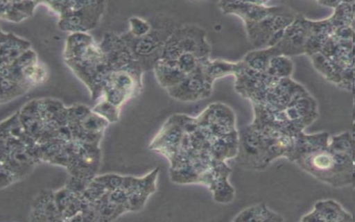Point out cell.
<instances>
[{
	"label": "cell",
	"mask_w": 355,
	"mask_h": 222,
	"mask_svg": "<svg viewBox=\"0 0 355 222\" xmlns=\"http://www.w3.org/2000/svg\"><path fill=\"white\" fill-rule=\"evenodd\" d=\"M271 58V50L266 48L248 53L242 61L248 67L266 73Z\"/></svg>",
	"instance_id": "cell-5"
},
{
	"label": "cell",
	"mask_w": 355,
	"mask_h": 222,
	"mask_svg": "<svg viewBox=\"0 0 355 222\" xmlns=\"http://www.w3.org/2000/svg\"><path fill=\"white\" fill-rule=\"evenodd\" d=\"M202 66L206 77L213 83L218 78L228 75L236 76L241 66V62L234 63L219 60L210 61L208 58L202 60Z\"/></svg>",
	"instance_id": "cell-3"
},
{
	"label": "cell",
	"mask_w": 355,
	"mask_h": 222,
	"mask_svg": "<svg viewBox=\"0 0 355 222\" xmlns=\"http://www.w3.org/2000/svg\"><path fill=\"white\" fill-rule=\"evenodd\" d=\"M202 62L200 67L182 82L166 89L171 97L181 101H194L203 99L210 95L213 83L204 74Z\"/></svg>",
	"instance_id": "cell-2"
},
{
	"label": "cell",
	"mask_w": 355,
	"mask_h": 222,
	"mask_svg": "<svg viewBox=\"0 0 355 222\" xmlns=\"http://www.w3.org/2000/svg\"><path fill=\"white\" fill-rule=\"evenodd\" d=\"M209 51L203 31L196 26H184L174 31L164 45L160 59L175 61L186 53L204 59L208 58Z\"/></svg>",
	"instance_id": "cell-1"
},
{
	"label": "cell",
	"mask_w": 355,
	"mask_h": 222,
	"mask_svg": "<svg viewBox=\"0 0 355 222\" xmlns=\"http://www.w3.org/2000/svg\"><path fill=\"white\" fill-rule=\"evenodd\" d=\"M18 60H19V61L20 64H21V63H22V61L24 62V60H23V58H22V55H21L20 57H19V59H18ZM24 61H25V58H24ZM35 62V61H33H33H31V62H28V63H24V64L23 65V66H24V67L25 66H27V65H30V64H31V63H33V62ZM19 67H22V66H19Z\"/></svg>",
	"instance_id": "cell-7"
},
{
	"label": "cell",
	"mask_w": 355,
	"mask_h": 222,
	"mask_svg": "<svg viewBox=\"0 0 355 222\" xmlns=\"http://www.w3.org/2000/svg\"><path fill=\"white\" fill-rule=\"evenodd\" d=\"M277 220L275 213L263 204H257L249 206L232 219V221H274Z\"/></svg>",
	"instance_id": "cell-4"
},
{
	"label": "cell",
	"mask_w": 355,
	"mask_h": 222,
	"mask_svg": "<svg viewBox=\"0 0 355 222\" xmlns=\"http://www.w3.org/2000/svg\"><path fill=\"white\" fill-rule=\"evenodd\" d=\"M132 34L135 37H141L148 34L150 30V25L142 19L132 18L130 22Z\"/></svg>",
	"instance_id": "cell-6"
}]
</instances>
